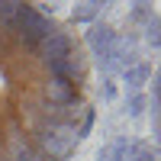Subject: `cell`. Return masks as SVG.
I'll return each instance as SVG.
<instances>
[{"label": "cell", "instance_id": "obj_6", "mask_svg": "<svg viewBox=\"0 0 161 161\" xmlns=\"http://www.w3.org/2000/svg\"><path fill=\"white\" fill-rule=\"evenodd\" d=\"M100 7L103 3H80V7H74V23H90V19H97V13H100Z\"/></svg>", "mask_w": 161, "mask_h": 161}, {"label": "cell", "instance_id": "obj_2", "mask_svg": "<svg viewBox=\"0 0 161 161\" xmlns=\"http://www.w3.org/2000/svg\"><path fill=\"white\" fill-rule=\"evenodd\" d=\"M155 80H152V97H148V103H152V129H155V145H158V161H161V64H158V71L152 74Z\"/></svg>", "mask_w": 161, "mask_h": 161}, {"label": "cell", "instance_id": "obj_4", "mask_svg": "<svg viewBox=\"0 0 161 161\" xmlns=\"http://www.w3.org/2000/svg\"><path fill=\"white\" fill-rule=\"evenodd\" d=\"M129 155V139H113V142H106L103 148H100V161H126Z\"/></svg>", "mask_w": 161, "mask_h": 161}, {"label": "cell", "instance_id": "obj_3", "mask_svg": "<svg viewBox=\"0 0 161 161\" xmlns=\"http://www.w3.org/2000/svg\"><path fill=\"white\" fill-rule=\"evenodd\" d=\"M155 68H152V61H136V64H129V68L123 71V80H126V87L132 93H142V87L152 80Z\"/></svg>", "mask_w": 161, "mask_h": 161}, {"label": "cell", "instance_id": "obj_1", "mask_svg": "<svg viewBox=\"0 0 161 161\" xmlns=\"http://www.w3.org/2000/svg\"><path fill=\"white\" fill-rule=\"evenodd\" d=\"M90 129L80 32L39 3H0V161H71Z\"/></svg>", "mask_w": 161, "mask_h": 161}, {"label": "cell", "instance_id": "obj_8", "mask_svg": "<svg viewBox=\"0 0 161 161\" xmlns=\"http://www.w3.org/2000/svg\"><path fill=\"white\" fill-rule=\"evenodd\" d=\"M103 100H106V103L116 100V80H113V77H106V80H103Z\"/></svg>", "mask_w": 161, "mask_h": 161}, {"label": "cell", "instance_id": "obj_5", "mask_svg": "<svg viewBox=\"0 0 161 161\" xmlns=\"http://www.w3.org/2000/svg\"><path fill=\"white\" fill-rule=\"evenodd\" d=\"M126 161H158V155H155V148H152L148 142H129Z\"/></svg>", "mask_w": 161, "mask_h": 161}, {"label": "cell", "instance_id": "obj_7", "mask_svg": "<svg viewBox=\"0 0 161 161\" xmlns=\"http://www.w3.org/2000/svg\"><path fill=\"white\" fill-rule=\"evenodd\" d=\"M145 103H148V93H132L129 97V116H139L145 110Z\"/></svg>", "mask_w": 161, "mask_h": 161}]
</instances>
